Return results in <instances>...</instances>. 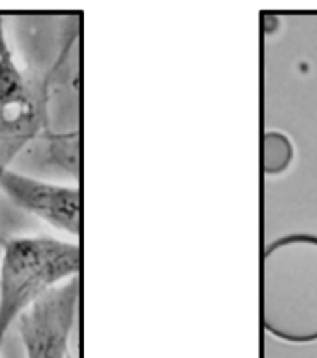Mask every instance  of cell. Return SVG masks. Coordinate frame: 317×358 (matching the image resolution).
<instances>
[{
	"label": "cell",
	"mask_w": 317,
	"mask_h": 358,
	"mask_svg": "<svg viewBox=\"0 0 317 358\" xmlns=\"http://www.w3.org/2000/svg\"><path fill=\"white\" fill-rule=\"evenodd\" d=\"M78 242L20 236L3 243L0 259V348L20 316L54 288L80 278Z\"/></svg>",
	"instance_id": "1"
},
{
	"label": "cell",
	"mask_w": 317,
	"mask_h": 358,
	"mask_svg": "<svg viewBox=\"0 0 317 358\" xmlns=\"http://www.w3.org/2000/svg\"><path fill=\"white\" fill-rule=\"evenodd\" d=\"M45 100V89L19 66L0 17V167H11L43 131Z\"/></svg>",
	"instance_id": "2"
},
{
	"label": "cell",
	"mask_w": 317,
	"mask_h": 358,
	"mask_svg": "<svg viewBox=\"0 0 317 358\" xmlns=\"http://www.w3.org/2000/svg\"><path fill=\"white\" fill-rule=\"evenodd\" d=\"M0 192L17 208L53 229L78 238L81 232V192L78 185L40 179L11 167H0Z\"/></svg>",
	"instance_id": "3"
}]
</instances>
